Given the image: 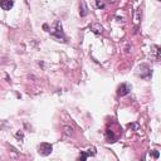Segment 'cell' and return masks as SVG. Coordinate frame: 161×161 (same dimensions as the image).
<instances>
[{
  "label": "cell",
  "instance_id": "cell-1",
  "mask_svg": "<svg viewBox=\"0 0 161 161\" xmlns=\"http://www.w3.org/2000/svg\"><path fill=\"white\" fill-rule=\"evenodd\" d=\"M52 150H53L52 145L48 144V142H42L39 146H38V152H39L42 156H48V155H51V154H52Z\"/></svg>",
  "mask_w": 161,
  "mask_h": 161
},
{
  "label": "cell",
  "instance_id": "cell-6",
  "mask_svg": "<svg viewBox=\"0 0 161 161\" xmlns=\"http://www.w3.org/2000/svg\"><path fill=\"white\" fill-rule=\"evenodd\" d=\"M72 131H73V130H72V128H69V127H64V132H66L67 133V135H73V132H72Z\"/></svg>",
  "mask_w": 161,
  "mask_h": 161
},
{
  "label": "cell",
  "instance_id": "cell-5",
  "mask_svg": "<svg viewBox=\"0 0 161 161\" xmlns=\"http://www.w3.org/2000/svg\"><path fill=\"white\" fill-rule=\"evenodd\" d=\"M14 3L10 1V0H3V1H0V6H1L3 10H10L11 8H13Z\"/></svg>",
  "mask_w": 161,
  "mask_h": 161
},
{
  "label": "cell",
  "instance_id": "cell-4",
  "mask_svg": "<svg viewBox=\"0 0 161 161\" xmlns=\"http://www.w3.org/2000/svg\"><path fill=\"white\" fill-rule=\"evenodd\" d=\"M56 25H57V28L54 29L56 32H52V34L56 38H58V39H60V38H62V39H64V34H63V30H62V25H60L59 23H57Z\"/></svg>",
  "mask_w": 161,
  "mask_h": 161
},
{
  "label": "cell",
  "instance_id": "cell-8",
  "mask_svg": "<svg viewBox=\"0 0 161 161\" xmlns=\"http://www.w3.org/2000/svg\"><path fill=\"white\" fill-rule=\"evenodd\" d=\"M97 6H98V8H105V4H103V3H99V1H97Z\"/></svg>",
  "mask_w": 161,
  "mask_h": 161
},
{
  "label": "cell",
  "instance_id": "cell-2",
  "mask_svg": "<svg viewBox=\"0 0 161 161\" xmlns=\"http://www.w3.org/2000/svg\"><path fill=\"white\" fill-rule=\"evenodd\" d=\"M130 91H131V86L127 83H122L117 90V94L118 96H126V94L130 93Z\"/></svg>",
  "mask_w": 161,
  "mask_h": 161
},
{
  "label": "cell",
  "instance_id": "cell-3",
  "mask_svg": "<svg viewBox=\"0 0 161 161\" xmlns=\"http://www.w3.org/2000/svg\"><path fill=\"white\" fill-rule=\"evenodd\" d=\"M96 154L94 152V149H90V150H87V151H80V155H79V158L77 161H86L88 156H93Z\"/></svg>",
  "mask_w": 161,
  "mask_h": 161
},
{
  "label": "cell",
  "instance_id": "cell-7",
  "mask_svg": "<svg viewBox=\"0 0 161 161\" xmlns=\"http://www.w3.org/2000/svg\"><path fill=\"white\" fill-rule=\"evenodd\" d=\"M151 154H152V156H154V158H156L158 159L159 158V152L156 151V150H154V151H151Z\"/></svg>",
  "mask_w": 161,
  "mask_h": 161
}]
</instances>
